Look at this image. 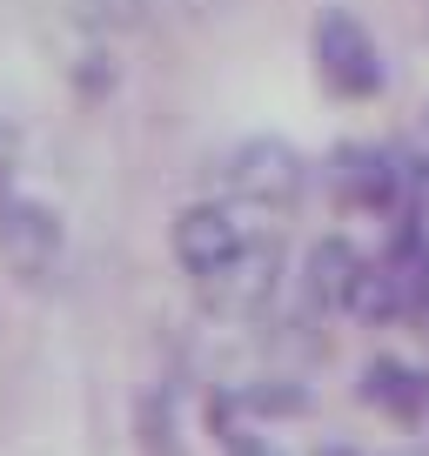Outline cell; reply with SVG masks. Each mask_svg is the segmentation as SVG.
Here are the masks:
<instances>
[{"label":"cell","mask_w":429,"mask_h":456,"mask_svg":"<svg viewBox=\"0 0 429 456\" xmlns=\"http://www.w3.org/2000/svg\"><path fill=\"white\" fill-rule=\"evenodd\" d=\"M429 309V228L423 215H396L383 256H362L356 296H349V315L356 322H402V315Z\"/></svg>","instance_id":"obj_1"},{"label":"cell","mask_w":429,"mask_h":456,"mask_svg":"<svg viewBox=\"0 0 429 456\" xmlns=\"http://www.w3.org/2000/svg\"><path fill=\"white\" fill-rule=\"evenodd\" d=\"M322 182H329V195L343 201L349 215H383V222H396V215H409L416 195H423V161H416L409 148L343 142L329 155V168H322Z\"/></svg>","instance_id":"obj_2"},{"label":"cell","mask_w":429,"mask_h":456,"mask_svg":"<svg viewBox=\"0 0 429 456\" xmlns=\"http://www.w3.org/2000/svg\"><path fill=\"white\" fill-rule=\"evenodd\" d=\"M309 182V155L282 134H248L222 155V201H235L242 215H295Z\"/></svg>","instance_id":"obj_3"},{"label":"cell","mask_w":429,"mask_h":456,"mask_svg":"<svg viewBox=\"0 0 429 456\" xmlns=\"http://www.w3.org/2000/svg\"><path fill=\"white\" fill-rule=\"evenodd\" d=\"M201 309L222 315V322H255L275 296H282V242L269 228H255L229 262H214L208 275H195Z\"/></svg>","instance_id":"obj_4"},{"label":"cell","mask_w":429,"mask_h":456,"mask_svg":"<svg viewBox=\"0 0 429 456\" xmlns=\"http://www.w3.org/2000/svg\"><path fill=\"white\" fill-rule=\"evenodd\" d=\"M309 54H315V81L329 87L336 101H376L389 87V68H383L376 34L362 28L356 14H343V7H329V14L315 20Z\"/></svg>","instance_id":"obj_5"},{"label":"cell","mask_w":429,"mask_h":456,"mask_svg":"<svg viewBox=\"0 0 429 456\" xmlns=\"http://www.w3.org/2000/svg\"><path fill=\"white\" fill-rule=\"evenodd\" d=\"M68 256V228L47 208L41 195H20V188H0V262L20 275V282H47Z\"/></svg>","instance_id":"obj_6"},{"label":"cell","mask_w":429,"mask_h":456,"mask_svg":"<svg viewBox=\"0 0 429 456\" xmlns=\"http://www.w3.org/2000/svg\"><path fill=\"white\" fill-rule=\"evenodd\" d=\"M255 235V222H248L235 201H188L182 215H174V228H168V242H174V262H182L188 275H208L214 262H229L235 248Z\"/></svg>","instance_id":"obj_7"},{"label":"cell","mask_w":429,"mask_h":456,"mask_svg":"<svg viewBox=\"0 0 429 456\" xmlns=\"http://www.w3.org/2000/svg\"><path fill=\"white\" fill-rule=\"evenodd\" d=\"M356 275H362V248L349 242V235H322V242H309L302 262H295L302 309H309V315H349Z\"/></svg>","instance_id":"obj_8"},{"label":"cell","mask_w":429,"mask_h":456,"mask_svg":"<svg viewBox=\"0 0 429 456\" xmlns=\"http://www.w3.org/2000/svg\"><path fill=\"white\" fill-rule=\"evenodd\" d=\"M356 396L376 416H389V423H423L429 416V370L409 356H369L356 376Z\"/></svg>","instance_id":"obj_9"},{"label":"cell","mask_w":429,"mask_h":456,"mask_svg":"<svg viewBox=\"0 0 429 456\" xmlns=\"http://www.w3.org/2000/svg\"><path fill=\"white\" fill-rule=\"evenodd\" d=\"M222 410H235V416H248V423H282V416H309V389L295 383V376H255V383H235V389H222Z\"/></svg>","instance_id":"obj_10"},{"label":"cell","mask_w":429,"mask_h":456,"mask_svg":"<svg viewBox=\"0 0 429 456\" xmlns=\"http://www.w3.org/2000/svg\"><path fill=\"white\" fill-rule=\"evenodd\" d=\"M208 423H214V436H222V456H282L269 436H262V423L222 410V403H208Z\"/></svg>","instance_id":"obj_11"},{"label":"cell","mask_w":429,"mask_h":456,"mask_svg":"<svg viewBox=\"0 0 429 456\" xmlns=\"http://www.w3.org/2000/svg\"><path fill=\"white\" fill-rule=\"evenodd\" d=\"M0 155H7V121H0Z\"/></svg>","instance_id":"obj_12"}]
</instances>
